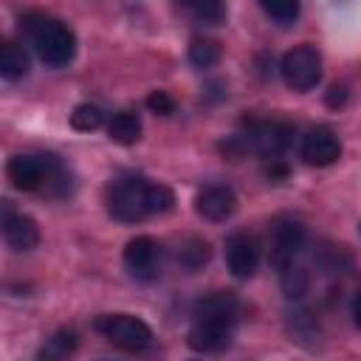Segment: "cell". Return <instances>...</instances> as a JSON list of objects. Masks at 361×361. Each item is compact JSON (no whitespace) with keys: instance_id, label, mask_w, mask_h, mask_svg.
<instances>
[{"instance_id":"cell-1","label":"cell","mask_w":361,"mask_h":361,"mask_svg":"<svg viewBox=\"0 0 361 361\" xmlns=\"http://www.w3.org/2000/svg\"><path fill=\"white\" fill-rule=\"evenodd\" d=\"M240 319V302L231 290H214L195 302L192 307V327H189V347L197 353H220L231 344L234 327Z\"/></svg>"},{"instance_id":"cell-2","label":"cell","mask_w":361,"mask_h":361,"mask_svg":"<svg viewBox=\"0 0 361 361\" xmlns=\"http://www.w3.org/2000/svg\"><path fill=\"white\" fill-rule=\"evenodd\" d=\"M175 206V195L164 183H147L138 175H127L110 183L107 212L118 223H138L149 214H164Z\"/></svg>"},{"instance_id":"cell-3","label":"cell","mask_w":361,"mask_h":361,"mask_svg":"<svg viewBox=\"0 0 361 361\" xmlns=\"http://www.w3.org/2000/svg\"><path fill=\"white\" fill-rule=\"evenodd\" d=\"M293 141V124L282 121V118H251L243 121V130L237 135H231L223 149L228 155H245V152H257L262 158H279Z\"/></svg>"},{"instance_id":"cell-4","label":"cell","mask_w":361,"mask_h":361,"mask_svg":"<svg viewBox=\"0 0 361 361\" xmlns=\"http://www.w3.org/2000/svg\"><path fill=\"white\" fill-rule=\"evenodd\" d=\"M23 34L31 42V48L37 51V56L51 68H62L76 56L73 31L56 17L28 14V17H23Z\"/></svg>"},{"instance_id":"cell-5","label":"cell","mask_w":361,"mask_h":361,"mask_svg":"<svg viewBox=\"0 0 361 361\" xmlns=\"http://www.w3.org/2000/svg\"><path fill=\"white\" fill-rule=\"evenodd\" d=\"M6 175L23 192H39L65 183V169L56 155H14L6 166Z\"/></svg>"},{"instance_id":"cell-6","label":"cell","mask_w":361,"mask_h":361,"mask_svg":"<svg viewBox=\"0 0 361 361\" xmlns=\"http://www.w3.org/2000/svg\"><path fill=\"white\" fill-rule=\"evenodd\" d=\"M96 330L118 350L127 353H141L152 344V330L147 322H141L138 316L130 313H107L96 319Z\"/></svg>"},{"instance_id":"cell-7","label":"cell","mask_w":361,"mask_h":361,"mask_svg":"<svg viewBox=\"0 0 361 361\" xmlns=\"http://www.w3.org/2000/svg\"><path fill=\"white\" fill-rule=\"evenodd\" d=\"M279 73H282V82L296 90V93H307L313 90L319 82H322V56L313 45H296L290 48L282 62H279Z\"/></svg>"},{"instance_id":"cell-8","label":"cell","mask_w":361,"mask_h":361,"mask_svg":"<svg viewBox=\"0 0 361 361\" xmlns=\"http://www.w3.org/2000/svg\"><path fill=\"white\" fill-rule=\"evenodd\" d=\"M305 248V226L296 217H279L271 231V265L285 271L293 265L296 254Z\"/></svg>"},{"instance_id":"cell-9","label":"cell","mask_w":361,"mask_h":361,"mask_svg":"<svg viewBox=\"0 0 361 361\" xmlns=\"http://www.w3.org/2000/svg\"><path fill=\"white\" fill-rule=\"evenodd\" d=\"M341 158V141L327 124H316L302 138V161L310 166H330Z\"/></svg>"},{"instance_id":"cell-10","label":"cell","mask_w":361,"mask_h":361,"mask_svg":"<svg viewBox=\"0 0 361 361\" xmlns=\"http://www.w3.org/2000/svg\"><path fill=\"white\" fill-rule=\"evenodd\" d=\"M158 259H161V245L149 234H138L124 245V268L141 282L158 274Z\"/></svg>"},{"instance_id":"cell-11","label":"cell","mask_w":361,"mask_h":361,"mask_svg":"<svg viewBox=\"0 0 361 361\" xmlns=\"http://www.w3.org/2000/svg\"><path fill=\"white\" fill-rule=\"evenodd\" d=\"M195 209L200 217L212 220V223H220V220H228L237 209V195L223 186V183H212V186H203L195 197Z\"/></svg>"},{"instance_id":"cell-12","label":"cell","mask_w":361,"mask_h":361,"mask_svg":"<svg viewBox=\"0 0 361 361\" xmlns=\"http://www.w3.org/2000/svg\"><path fill=\"white\" fill-rule=\"evenodd\" d=\"M226 262H228V271H231L237 279L254 276V271H257V265H259L257 243H254L248 234H231V237L226 240Z\"/></svg>"},{"instance_id":"cell-13","label":"cell","mask_w":361,"mask_h":361,"mask_svg":"<svg viewBox=\"0 0 361 361\" xmlns=\"http://www.w3.org/2000/svg\"><path fill=\"white\" fill-rule=\"evenodd\" d=\"M3 237L14 251H31L39 243V228L28 214L6 209V214H3Z\"/></svg>"},{"instance_id":"cell-14","label":"cell","mask_w":361,"mask_h":361,"mask_svg":"<svg viewBox=\"0 0 361 361\" xmlns=\"http://www.w3.org/2000/svg\"><path fill=\"white\" fill-rule=\"evenodd\" d=\"M107 133H110V138L116 141V144H124V147H130V144H135L138 138H141V118L135 116V113H116L110 121H107Z\"/></svg>"},{"instance_id":"cell-15","label":"cell","mask_w":361,"mask_h":361,"mask_svg":"<svg viewBox=\"0 0 361 361\" xmlns=\"http://www.w3.org/2000/svg\"><path fill=\"white\" fill-rule=\"evenodd\" d=\"M209 259H212V248H209V243L200 240V237H189V240L178 248V265H180L186 274L200 271Z\"/></svg>"},{"instance_id":"cell-16","label":"cell","mask_w":361,"mask_h":361,"mask_svg":"<svg viewBox=\"0 0 361 361\" xmlns=\"http://www.w3.org/2000/svg\"><path fill=\"white\" fill-rule=\"evenodd\" d=\"M25 71H28L25 51L17 42L6 39L0 45V73H3V79H20V76H25Z\"/></svg>"},{"instance_id":"cell-17","label":"cell","mask_w":361,"mask_h":361,"mask_svg":"<svg viewBox=\"0 0 361 361\" xmlns=\"http://www.w3.org/2000/svg\"><path fill=\"white\" fill-rule=\"evenodd\" d=\"M197 23L220 25L226 20V0H178Z\"/></svg>"},{"instance_id":"cell-18","label":"cell","mask_w":361,"mask_h":361,"mask_svg":"<svg viewBox=\"0 0 361 361\" xmlns=\"http://www.w3.org/2000/svg\"><path fill=\"white\" fill-rule=\"evenodd\" d=\"M220 59V45L209 37H195L192 45H189V62L197 68V71H209L214 68Z\"/></svg>"},{"instance_id":"cell-19","label":"cell","mask_w":361,"mask_h":361,"mask_svg":"<svg viewBox=\"0 0 361 361\" xmlns=\"http://www.w3.org/2000/svg\"><path fill=\"white\" fill-rule=\"evenodd\" d=\"M73 350H76V333L68 330V327H62V330H56V333L45 341V347L39 350V358H45V361H56V358L71 355Z\"/></svg>"},{"instance_id":"cell-20","label":"cell","mask_w":361,"mask_h":361,"mask_svg":"<svg viewBox=\"0 0 361 361\" xmlns=\"http://www.w3.org/2000/svg\"><path fill=\"white\" fill-rule=\"evenodd\" d=\"M104 121V113L96 107V104H79L73 113H71V127L79 130V133H90V130H99Z\"/></svg>"},{"instance_id":"cell-21","label":"cell","mask_w":361,"mask_h":361,"mask_svg":"<svg viewBox=\"0 0 361 361\" xmlns=\"http://www.w3.org/2000/svg\"><path fill=\"white\" fill-rule=\"evenodd\" d=\"M259 6L279 25H290L299 17V0H259Z\"/></svg>"},{"instance_id":"cell-22","label":"cell","mask_w":361,"mask_h":361,"mask_svg":"<svg viewBox=\"0 0 361 361\" xmlns=\"http://www.w3.org/2000/svg\"><path fill=\"white\" fill-rule=\"evenodd\" d=\"M282 290H285V299H302L307 293V274L302 268L288 265L282 271Z\"/></svg>"},{"instance_id":"cell-23","label":"cell","mask_w":361,"mask_h":361,"mask_svg":"<svg viewBox=\"0 0 361 361\" xmlns=\"http://www.w3.org/2000/svg\"><path fill=\"white\" fill-rule=\"evenodd\" d=\"M147 107H149L152 113H158V116H172V113H175V99H172L166 90H152V93L147 96Z\"/></svg>"},{"instance_id":"cell-24","label":"cell","mask_w":361,"mask_h":361,"mask_svg":"<svg viewBox=\"0 0 361 361\" xmlns=\"http://www.w3.org/2000/svg\"><path fill=\"white\" fill-rule=\"evenodd\" d=\"M344 99H347L344 87L333 85V87H330V93H327V104H330V107H336V104H344Z\"/></svg>"},{"instance_id":"cell-25","label":"cell","mask_w":361,"mask_h":361,"mask_svg":"<svg viewBox=\"0 0 361 361\" xmlns=\"http://www.w3.org/2000/svg\"><path fill=\"white\" fill-rule=\"evenodd\" d=\"M350 310H353V322H355V327H361V288L355 290V296H353V305H350Z\"/></svg>"}]
</instances>
